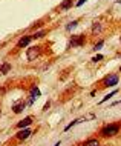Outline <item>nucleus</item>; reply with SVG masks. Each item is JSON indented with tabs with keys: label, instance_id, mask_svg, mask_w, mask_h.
<instances>
[{
	"label": "nucleus",
	"instance_id": "nucleus-1",
	"mask_svg": "<svg viewBox=\"0 0 121 146\" xmlns=\"http://www.w3.org/2000/svg\"><path fill=\"white\" fill-rule=\"evenodd\" d=\"M120 129H121V125L120 123H110V125H106V126H103L101 128V137H106V139H110V137H115L116 134L120 132Z\"/></svg>",
	"mask_w": 121,
	"mask_h": 146
},
{
	"label": "nucleus",
	"instance_id": "nucleus-2",
	"mask_svg": "<svg viewBox=\"0 0 121 146\" xmlns=\"http://www.w3.org/2000/svg\"><path fill=\"white\" fill-rule=\"evenodd\" d=\"M86 42V37L83 34H78V35H72L71 42H69V48H77V46H81L83 43Z\"/></svg>",
	"mask_w": 121,
	"mask_h": 146
},
{
	"label": "nucleus",
	"instance_id": "nucleus-3",
	"mask_svg": "<svg viewBox=\"0 0 121 146\" xmlns=\"http://www.w3.org/2000/svg\"><path fill=\"white\" fill-rule=\"evenodd\" d=\"M118 85V76L116 74H110L104 78V86H109V88H114V86Z\"/></svg>",
	"mask_w": 121,
	"mask_h": 146
},
{
	"label": "nucleus",
	"instance_id": "nucleus-4",
	"mask_svg": "<svg viewBox=\"0 0 121 146\" xmlns=\"http://www.w3.org/2000/svg\"><path fill=\"white\" fill-rule=\"evenodd\" d=\"M25 108H26V103L23 100H18L12 105V112L14 114H22L23 111H25Z\"/></svg>",
	"mask_w": 121,
	"mask_h": 146
},
{
	"label": "nucleus",
	"instance_id": "nucleus-5",
	"mask_svg": "<svg viewBox=\"0 0 121 146\" xmlns=\"http://www.w3.org/2000/svg\"><path fill=\"white\" fill-rule=\"evenodd\" d=\"M40 56V46H32L28 49V60H36Z\"/></svg>",
	"mask_w": 121,
	"mask_h": 146
},
{
	"label": "nucleus",
	"instance_id": "nucleus-6",
	"mask_svg": "<svg viewBox=\"0 0 121 146\" xmlns=\"http://www.w3.org/2000/svg\"><path fill=\"white\" fill-rule=\"evenodd\" d=\"M32 121H34L32 117H25L23 120H20V121L17 123V129H26L31 123H32Z\"/></svg>",
	"mask_w": 121,
	"mask_h": 146
},
{
	"label": "nucleus",
	"instance_id": "nucleus-7",
	"mask_svg": "<svg viewBox=\"0 0 121 146\" xmlns=\"http://www.w3.org/2000/svg\"><path fill=\"white\" fill-rule=\"evenodd\" d=\"M31 134H32L31 129H20V131L17 132V135H15V139H17V140H26Z\"/></svg>",
	"mask_w": 121,
	"mask_h": 146
},
{
	"label": "nucleus",
	"instance_id": "nucleus-8",
	"mask_svg": "<svg viewBox=\"0 0 121 146\" xmlns=\"http://www.w3.org/2000/svg\"><path fill=\"white\" fill-rule=\"evenodd\" d=\"M40 97V91H38L37 86H34L32 89H31V96H29V102H28V105L31 106L34 103V100H37V98Z\"/></svg>",
	"mask_w": 121,
	"mask_h": 146
},
{
	"label": "nucleus",
	"instance_id": "nucleus-9",
	"mask_svg": "<svg viewBox=\"0 0 121 146\" xmlns=\"http://www.w3.org/2000/svg\"><path fill=\"white\" fill-rule=\"evenodd\" d=\"M83 146H100V141L98 139H89L83 143Z\"/></svg>",
	"mask_w": 121,
	"mask_h": 146
},
{
	"label": "nucleus",
	"instance_id": "nucleus-10",
	"mask_svg": "<svg viewBox=\"0 0 121 146\" xmlns=\"http://www.w3.org/2000/svg\"><path fill=\"white\" fill-rule=\"evenodd\" d=\"M31 40H32V37H22L17 46H18V48H22V46H26V45H29Z\"/></svg>",
	"mask_w": 121,
	"mask_h": 146
},
{
	"label": "nucleus",
	"instance_id": "nucleus-11",
	"mask_svg": "<svg viewBox=\"0 0 121 146\" xmlns=\"http://www.w3.org/2000/svg\"><path fill=\"white\" fill-rule=\"evenodd\" d=\"M11 71V65L9 63H3V65H0V74H6Z\"/></svg>",
	"mask_w": 121,
	"mask_h": 146
},
{
	"label": "nucleus",
	"instance_id": "nucleus-12",
	"mask_svg": "<svg viewBox=\"0 0 121 146\" xmlns=\"http://www.w3.org/2000/svg\"><path fill=\"white\" fill-rule=\"evenodd\" d=\"M72 6V0H64L63 3H61V9H69V8Z\"/></svg>",
	"mask_w": 121,
	"mask_h": 146
},
{
	"label": "nucleus",
	"instance_id": "nucleus-13",
	"mask_svg": "<svg viewBox=\"0 0 121 146\" xmlns=\"http://www.w3.org/2000/svg\"><path fill=\"white\" fill-rule=\"evenodd\" d=\"M100 31H101V25L98 22H95V23H93V26H92V33L97 34V33H100Z\"/></svg>",
	"mask_w": 121,
	"mask_h": 146
},
{
	"label": "nucleus",
	"instance_id": "nucleus-14",
	"mask_svg": "<svg viewBox=\"0 0 121 146\" xmlns=\"http://www.w3.org/2000/svg\"><path fill=\"white\" fill-rule=\"evenodd\" d=\"M116 92H118V91H116V89H115V91H112V92H110V94H107V96H106V97H104V98H103V100H101V102H100V103H104V102H107V100H109V98H110V97H114V96H115V94H116Z\"/></svg>",
	"mask_w": 121,
	"mask_h": 146
},
{
	"label": "nucleus",
	"instance_id": "nucleus-15",
	"mask_svg": "<svg viewBox=\"0 0 121 146\" xmlns=\"http://www.w3.org/2000/svg\"><path fill=\"white\" fill-rule=\"evenodd\" d=\"M45 33H46V31H40V33H36L34 35H31V37H32V38H40V37L45 35Z\"/></svg>",
	"mask_w": 121,
	"mask_h": 146
},
{
	"label": "nucleus",
	"instance_id": "nucleus-16",
	"mask_svg": "<svg viewBox=\"0 0 121 146\" xmlns=\"http://www.w3.org/2000/svg\"><path fill=\"white\" fill-rule=\"evenodd\" d=\"M77 25H78V22H72V23H69V25H68V31H71V29H74V28H75V26Z\"/></svg>",
	"mask_w": 121,
	"mask_h": 146
},
{
	"label": "nucleus",
	"instance_id": "nucleus-17",
	"mask_svg": "<svg viewBox=\"0 0 121 146\" xmlns=\"http://www.w3.org/2000/svg\"><path fill=\"white\" fill-rule=\"evenodd\" d=\"M103 43H104L103 40H101V42H98V43H97V45H95V46H93V49H95V51H97V49H100V48H101V46H103Z\"/></svg>",
	"mask_w": 121,
	"mask_h": 146
},
{
	"label": "nucleus",
	"instance_id": "nucleus-18",
	"mask_svg": "<svg viewBox=\"0 0 121 146\" xmlns=\"http://www.w3.org/2000/svg\"><path fill=\"white\" fill-rule=\"evenodd\" d=\"M101 58H103V56H95V57L92 58V60H93V62H100Z\"/></svg>",
	"mask_w": 121,
	"mask_h": 146
},
{
	"label": "nucleus",
	"instance_id": "nucleus-19",
	"mask_svg": "<svg viewBox=\"0 0 121 146\" xmlns=\"http://www.w3.org/2000/svg\"><path fill=\"white\" fill-rule=\"evenodd\" d=\"M49 106H51V102H48V103H46L45 106H43V111H48V109H49Z\"/></svg>",
	"mask_w": 121,
	"mask_h": 146
},
{
	"label": "nucleus",
	"instance_id": "nucleus-20",
	"mask_svg": "<svg viewBox=\"0 0 121 146\" xmlns=\"http://www.w3.org/2000/svg\"><path fill=\"white\" fill-rule=\"evenodd\" d=\"M86 2V0H80V2L78 3H77V6H81V5H83V3Z\"/></svg>",
	"mask_w": 121,
	"mask_h": 146
},
{
	"label": "nucleus",
	"instance_id": "nucleus-21",
	"mask_svg": "<svg viewBox=\"0 0 121 146\" xmlns=\"http://www.w3.org/2000/svg\"><path fill=\"white\" fill-rule=\"evenodd\" d=\"M60 145H61V141H57V143L54 145V146H60Z\"/></svg>",
	"mask_w": 121,
	"mask_h": 146
},
{
	"label": "nucleus",
	"instance_id": "nucleus-22",
	"mask_svg": "<svg viewBox=\"0 0 121 146\" xmlns=\"http://www.w3.org/2000/svg\"><path fill=\"white\" fill-rule=\"evenodd\" d=\"M120 72H121V68H120Z\"/></svg>",
	"mask_w": 121,
	"mask_h": 146
},
{
	"label": "nucleus",
	"instance_id": "nucleus-23",
	"mask_svg": "<svg viewBox=\"0 0 121 146\" xmlns=\"http://www.w3.org/2000/svg\"><path fill=\"white\" fill-rule=\"evenodd\" d=\"M0 112H2V109H0Z\"/></svg>",
	"mask_w": 121,
	"mask_h": 146
},
{
	"label": "nucleus",
	"instance_id": "nucleus-24",
	"mask_svg": "<svg viewBox=\"0 0 121 146\" xmlns=\"http://www.w3.org/2000/svg\"><path fill=\"white\" fill-rule=\"evenodd\" d=\"M107 146H110V145H107Z\"/></svg>",
	"mask_w": 121,
	"mask_h": 146
}]
</instances>
